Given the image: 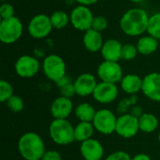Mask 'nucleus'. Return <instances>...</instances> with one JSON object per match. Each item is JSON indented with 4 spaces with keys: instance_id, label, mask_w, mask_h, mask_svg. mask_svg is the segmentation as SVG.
Here are the masks:
<instances>
[{
    "instance_id": "nucleus-1",
    "label": "nucleus",
    "mask_w": 160,
    "mask_h": 160,
    "mask_svg": "<svg viewBox=\"0 0 160 160\" xmlns=\"http://www.w3.org/2000/svg\"><path fill=\"white\" fill-rule=\"evenodd\" d=\"M149 18L150 16L144 9L139 8H131L121 17L119 22L120 28L128 36H141L147 32Z\"/></svg>"
},
{
    "instance_id": "nucleus-2",
    "label": "nucleus",
    "mask_w": 160,
    "mask_h": 160,
    "mask_svg": "<svg viewBox=\"0 0 160 160\" xmlns=\"http://www.w3.org/2000/svg\"><path fill=\"white\" fill-rule=\"evenodd\" d=\"M18 150L25 160H41L46 152L42 138L35 132H26L20 137Z\"/></svg>"
},
{
    "instance_id": "nucleus-3",
    "label": "nucleus",
    "mask_w": 160,
    "mask_h": 160,
    "mask_svg": "<svg viewBox=\"0 0 160 160\" xmlns=\"http://www.w3.org/2000/svg\"><path fill=\"white\" fill-rule=\"evenodd\" d=\"M74 128L67 119H53L49 127V134L56 144L68 145L75 141Z\"/></svg>"
},
{
    "instance_id": "nucleus-4",
    "label": "nucleus",
    "mask_w": 160,
    "mask_h": 160,
    "mask_svg": "<svg viewBox=\"0 0 160 160\" xmlns=\"http://www.w3.org/2000/svg\"><path fill=\"white\" fill-rule=\"evenodd\" d=\"M22 22L16 16L2 20L0 22V40L5 44L16 42L22 37Z\"/></svg>"
},
{
    "instance_id": "nucleus-5",
    "label": "nucleus",
    "mask_w": 160,
    "mask_h": 160,
    "mask_svg": "<svg viewBox=\"0 0 160 160\" xmlns=\"http://www.w3.org/2000/svg\"><path fill=\"white\" fill-rule=\"evenodd\" d=\"M42 69L45 76L54 82L67 75L66 63L63 58L57 54H50L45 57L42 63Z\"/></svg>"
},
{
    "instance_id": "nucleus-6",
    "label": "nucleus",
    "mask_w": 160,
    "mask_h": 160,
    "mask_svg": "<svg viewBox=\"0 0 160 160\" xmlns=\"http://www.w3.org/2000/svg\"><path fill=\"white\" fill-rule=\"evenodd\" d=\"M116 122L117 117L111 110L101 109L97 111L92 124L98 132L103 135H110L115 132Z\"/></svg>"
},
{
    "instance_id": "nucleus-7",
    "label": "nucleus",
    "mask_w": 160,
    "mask_h": 160,
    "mask_svg": "<svg viewBox=\"0 0 160 160\" xmlns=\"http://www.w3.org/2000/svg\"><path fill=\"white\" fill-rule=\"evenodd\" d=\"M70 23L79 31H87L92 28L94 15L92 10L86 7L79 5L75 7L70 13Z\"/></svg>"
},
{
    "instance_id": "nucleus-8",
    "label": "nucleus",
    "mask_w": 160,
    "mask_h": 160,
    "mask_svg": "<svg viewBox=\"0 0 160 160\" xmlns=\"http://www.w3.org/2000/svg\"><path fill=\"white\" fill-rule=\"evenodd\" d=\"M50 16L45 14H38L34 16L28 23V33L33 38L41 39L50 35L52 30Z\"/></svg>"
},
{
    "instance_id": "nucleus-9",
    "label": "nucleus",
    "mask_w": 160,
    "mask_h": 160,
    "mask_svg": "<svg viewBox=\"0 0 160 160\" xmlns=\"http://www.w3.org/2000/svg\"><path fill=\"white\" fill-rule=\"evenodd\" d=\"M98 76L101 82L117 83L123 79V69L118 62L103 61L99 64L97 70Z\"/></svg>"
},
{
    "instance_id": "nucleus-10",
    "label": "nucleus",
    "mask_w": 160,
    "mask_h": 160,
    "mask_svg": "<svg viewBox=\"0 0 160 160\" xmlns=\"http://www.w3.org/2000/svg\"><path fill=\"white\" fill-rule=\"evenodd\" d=\"M140 131L139 119L129 113L122 114L117 118L115 132L122 138L130 139Z\"/></svg>"
},
{
    "instance_id": "nucleus-11",
    "label": "nucleus",
    "mask_w": 160,
    "mask_h": 160,
    "mask_svg": "<svg viewBox=\"0 0 160 160\" xmlns=\"http://www.w3.org/2000/svg\"><path fill=\"white\" fill-rule=\"evenodd\" d=\"M14 68L21 78H32L38 74L40 64L37 58L31 55H22L17 59Z\"/></svg>"
},
{
    "instance_id": "nucleus-12",
    "label": "nucleus",
    "mask_w": 160,
    "mask_h": 160,
    "mask_svg": "<svg viewBox=\"0 0 160 160\" xmlns=\"http://www.w3.org/2000/svg\"><path fill=\"white\" fill-rule=\"evenodd\" d=\"M93 98L96 101L101 104H110L118 97V87L115 83L100 82H98L93 93Z\"/></svg>"
},
{
    "instance_id": "nucleus-13",
    "label": "nucleus",
    "mask_w": 160,
    "mask_h": 160,
    "mask_svg": "<svg viewBox=\"0 0 160 160\" xmlns=\"http://www.w3.org/2000/svg\"><path fill=\"white\" fill-rule=\"evenodd\" d=\"M142 91L150 100L160 102V73L152 72L144 76Z\"/></svg>"
},
{
    "instance_id": "nucleus-14",
    "label": "nucleus",
    "mask_w": 160,
    "mask_h": 160,
    "mask_svg": "<svg viewBox=\"0 0 160 160\" xmlns=\"http://www.w3.org/2000/svg\"><path fill=\"white\" fill-rule=\"evenodd\" d=\"M97 84V79L93 74L82 73L79 75L74 81L76 95L80 97H88L90 95H93Z\"/></svg>"
},
{
    "instance_id": "nucleus-15",
    "label": "nucleus",
    "mask_w": 160,
    "mask_h": 160,
    "mask_svg": "<svg viewBox=\"0 0 160 160\" xmlns=\"http://www.w3.org/2000/svg\"><path fill=\"white\" fill-rule=\"evenodd\" d=\"M80 153L84 160H101L104 156V148L98 140L91 138L82 142Z\"/></svg>"
},
{
    "instance_id": "nucleus-16",
    "label": "nucleus",
    "mask_w": 160,
    "mask_h": 160,
    "mask_svg": "<svg viewBox=\"0 0 160 160\" xmlns=\"http://www.w3.org/2000/svg\"><path fill=\"white\" fill-rule=\"evenodd\" d=\"M73 111V103L70 98L65 97L56 98L50 108L52 116L54 119H67Z\"/></svg>"
},
{
    "instance_id": "nucleus-17",
    "label": "nucleus",
    "mask_w": 160,
    "mask_h": 160,
    "mask_svg": "<svg viewBox=\"0 0 160 160\" xmlns=\"http://www.w3.org/2000/svg\"><path fill=\"white\" fill-rule=\"evenodd\" d=\"M122 48L123 45L117 39H108L104 41L103 46L100 50L101 55L105 61L118 62L122 56Z\"/></svg>"
},
{
    "instance_id": "nucleus-18",
    "label": "nucleus",
    "mask_w": 160,
    "mask_h": 160,
    "mask_svg": "<svg viewBox=\"0 0 160 160\" xmlns=\"http://www.w3.org/2000/svg\"><path fill=\"white\" fill-rule=\"evenodd\" d=\"M82 43L88 52H97L101 50L104 41H103L101 33L91 28L84 32V35L82 38Z\"/></svg>"
},
{
    "instance_id": "nucleus-19",
    "label": "nucleus",
    "mask_w": 160,
    "mask_h": 160,
    "mask_svg": "<svg viewBox=\"0 0 160 160\" xmlns=\"http://www.w3.org/2000/svg\"><path fill=\"white\" fill-rule=\"evenodd\" d=\"M122 90L128 95H135L139 91H142V79L137 74H128L123 77L120 82Z\"/></svg>"
},
{
    "instance_id": "nucleus-20",
    "label": "nucleus",
    "mask_w": 160,
    "mask_h": 160,
    "mask_svg": "<svg viewBox=\"0 0 160 160\" xmlns=\"http://www.w3.org/2000/svg\"><path fill=\"white\" fill-rule=\"evenodd\" d=\"M136 46L139 53L143 55H150L158 50V40L150 35L143 36L139 38Z\"/></svg>"
},
{
    "instance_id": "nucleus-21",
    "label": "nucleus",
    "mask_w": 160,
    "mask_h": 160,
    "mask_svg": "<svg viewBox=\"0 0 160 160\" xmlns=\"http://www.w3.org/2000/svg\"><path fill=\"white\" fill-rule=\"evenodd\" d=\"M95 128L91 122H80L74 128L75 141L83 142L92 138Z\"/></svg>"
},
{
    "instance_id": "nucleus-22",
    "label": "nucleus",
    "mask_w": 160,
    "mask_h": 160,
    "mask_svg": "<svg viewBox=\"0 0 160 160\" xmlns=\"http://www.w3.org/2000/svg\"><path fill=\"white\" fill-rule=\"evenodd\" d=\"M139 127L141 131L144 133H152L156 131L158 127V119L153 113L144 112L139 118Z\"/></svg>"
},
{
    "instance_id": "nucleus-23",
    "label": "nucleus",
    "mask_w": 160,
    "mask_h": 160,
    "mask_svg": "<svg viewBox=\"0 0 160 160\" xmlns=\"http://www.w3.org/2000/svg\"><path fill=\"white\" fill-rule=\"evenodd\" d=\"M97 113L95 108L89 103H81L75 108V115L80 122H93Z\"/></svg>"
},
{
    "instance_id": "nucleus-24",
    "label": "nucleus",
    "mask_w": 160,
    "mask_h": 160,
    "mask_svg": "<svg viewBox=\"0 0 160 160\" xmlns=\"http://www.w3.org/2000/svg\"><path fill=\"white\" fill-rule=\"evenodd\" d=\"M50 19L52 27L55 29H63L70 22V16L63 10L54 11L50 16Z\"/></svg>"
},
{
    "instance_id": "nucleus-25",
    "label": "nucleus",
    "mask_w": 160,
    "mask_h": 160,
    "mask_svg": "<svg viewBox=\"0 0 160 160\" xmlns=\"http://www.w3.org/2000/svg\"><path fill=\"white\" fill-rule=\"evenodd\" d=\"M147 33L158 40H160V12L150 16Z\"/></svg>"
},
{
    "instance_id": "nucleus-26",
    "label": "nucleus",
    "mask_w": 160,
    "mask_h": 160,
    "mask_svg": "<svg viewBox=\"0 0 160 160\" xmlns=\"http://www.w3.org/2000/svg\"><path fill=\"white\" fill-rule=\"evenodd\" d=\"M136 103H137V97L135 95H131L129 98H123L122 100L119 101L117 105L118 113H120L121 115L128 113V112L130 111L131 107L136 105Z\"/></svg>"
},
{
    "instance_id": "nucleus-27",
    "label": "nucleus",
    "mask_w": 160,
    "mask_h": 160,
    "mask_svg": "<svg viewBox=\"0 0 160 160\" xmlns=\"http://www.w3.org/2000/svg\"><path fill=\"white\" fill-rule=\"evenodd\" d=\"M6 103H7L8 108L13 112H20L23 110V107H24L22 98L17 95H13L11 98H9L7 100Z\"/></svg>"
},
{
    "instance_id": "nucleus-28",
    "label": "nucleus",
    "mask_w": 160,
    "mask_h": 160,
    "mask_svg": "<svg viewBox=\"0 0 160 160\" xmlns=\"http://www.w3.org/2000/svg\"><path fill=\"white\" fill-rule=\"evenodd\" d=\"M12 85L7 81H0V101L7 102V100L14 95Z\"/></svg>"
},
{
    "instance_id": "nucleus-29",
    "label": "nucleus",
    "mask_w": 160,
    "mask_h": 160,
    "mask_svg": "<svg viewBox=\"0 0 160 160\" xmlns=\"http://www.w3.org/2000/svg\"><path fill=\"white\" fill-rule=\"evenodd\" d=\"M138 53V49L137 46L131 43H128L123 45L122 48V56L121 59L126 60V61H131L133 60Z\"/></svg>"
},
{
    "instance_id": "nucleus-30",
    "label": "nucleus",
    "mask_w": 160,
    "mask_h": 160,
    "mask_svg": "<svg viewBox=\"0 0 160 160\" xmlns=\"http://www.w3.org/2000/svg\"><path fill=\"white\" fill-rule=\"evenodd\" d=\"M108 27V21L105 17L103 16H96L94 17L93 23H92V28L95 29L96 31L98 32H103L106 30Z\"/></svg>"
},
{
    "instance_id": "nucleus-31",
    "label": "nucleus",
    "mask_w": 160,
    "mask_h": 160,
    "mask_svg": "<svg viewBox=\"0 0 160 160\" xmlns=\"http://www.w3.org/2000/svg\"><path fill=\"white\" fill-rule=\"evenodd\" d=\"M15 10L11 4L9 3H3L0 7V15L2 20L9 19L15 16Z\"/></svg>"
},
{
    "instance_id": "nucleus-32",
    "label": "nucleus",
    "mask_w": 160,
    "mask_h": 160,
    "mask_svg": "<svg viewBox=\"0 0 160 160\" xmlns=\"http://www.w3.org/2000/svg\"><path fill=\"white\" fill-rule=\"evenodd\" d=\"M60 89V93L62 97L65 98H71L74 95H76V91H75V87H74V82L59 88Z\"/></svg>"
},
{
    "instance_id": "nucleus-33",
    "label": "nucleus",
    "mask_w": 160,
    "mask_h": 160,
    "mask_svg": "<svg viewBox=\"0 0 160 160\" xmlns=\"http://www.w3.org/2000/svg\"><path fill=\"white\" fill-rule=\"evenodd\" d=\"M132 158L125 151H116L109 155L105 160H131Z\"/></svg>"
},
{
    "instance_id": "nucleus-34",
    "label": "nucleus",
    "mask_w": 160,
    "mask_h": 160,
    "mask_svg": "<svg viewBox=\"0 0 160 160\" xmlns=\"http://www.w3.org/2000/svg\"><path fill=\"white\" fill-rule=\"evenodd\" d=\"M41 160H62V157L57 151L49 150L44 153Z\"/></svg>"
},
{
    "instance_id": "nucleus-35",
    "label": "nucleus",
    "mask_w": 160,
    "mask_h": 160,
    "mask_svg": "<svg viewBox=\"0 0 160 160\" xmlns=\"http://www.w3.org/2000/svg\"><path fill=\"white\" fill-rule=\"evenodd\" d=\"M143 113H144V112H142V109L140 106H138L137 104L134 105V106H132L131 109H130V111H129V114L133 115L134 117H136V118H138V119H139Z\"/></svg>"
},
{
    "instance_id": "nucleus-36",
    "label": "nucleus",
    "mask_w": 160,
    "mask_h": 160,
    "mask_svg": "<svg viewBox=\"0 0 160 160\" xmlns=\"http://www.w3.org/2000/svg\"><path fill=\"white\" fill-rule=\"evenodd\" d=\"M70 82H72L70 77H68V76L66 75V76H64L63 78H61L59 81H57L55 83H56V85H57L58 88H61V87H63V86H65V85H67V84H68V83H70Z\"/></svg>"
},
{
    "instance_id": "nucleus-37",
    "label": "nucleus",
    "mask_w": 160,
    "mask_h": 160,
    "mask_svg": "<svg viewBox=\"0 0 160 160\" xmlns=\"http://www.w3.org/2000/svg\"><path fill=\"white\" fill-rule=\"evenodd\" d=\"M76 2H78L80 5H82V6H86V7H88V6H91V5H94V4H96L98 0H75Z\"/></svg>"
},
{
    "instance_id": "nucleus-38",
    "label": "nucleus",
    "mask_w": 160,
    "mask_h": 160,
    "mask_svg": "<svg viewBox=\"0 0 160 160\" xmlns=\"http://www.w3.org/2000/svg\"><path fill=\"white\" fill-rule=\"evenodd\" d=\"M131 160H151V158L146 154H138L135 157H133Z\"/></svg>"
},
{
    "instance_id": "nucleus-39",
    "label": "nucleus",
    "mask_w": 160,
    "mask_h": 160,
    "mask_svg": "<svg viewBox=\"0 0 160 160\" xmlns=\"http://www.w3.org/2000/svg\"><path fill=\"white\" fill-rule=\"evenodd\" d=\"M129 1H131L133 3H142V2H143L145 0H129Z\"/></svg>"
},
{
    "instance_id": "nucleus-40",
    "label": "nucleus",
    "mask_w": 160,
    "mask_h": 160,
    "mask_svg": "<svg viewBox=\"0 0 160 160\" xmlns=\"http://www.w3.org/2000/svg\"><path fill=\"white\" fill-rule=\"evenodd\" d=\"M158 142H159V143H160V132H159V134H158Z\"/></svg>"
}]
</instances>
